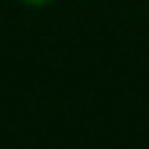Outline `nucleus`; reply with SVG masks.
<instances>
[{
	"mask_svg": "<svg viewBox=\"0 0 149 149\" xmlns=\"http://www.w3.org/2000/svg\"><path fill=\"white\" fill-rule=\"evenodd\" d=\"M19 3H25V6H33V8H39V6H47V3H53V0H19Z\"/></svg>",
	"mask_w": 149,
	"mask_h": 149,
	"instance_id": "1",
	"label": "nucleus"
}]
</instances>
